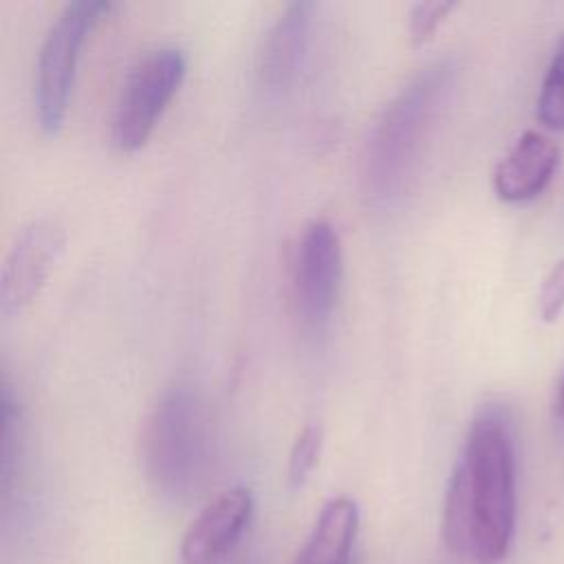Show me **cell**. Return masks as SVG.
<instances>
[{
  "label": "cell",
  "instance_id": "3957f363",
  "mask_svg": "<svg viewBox=\"0 0 564 564\" xmlns=\"http://www.w3.org/2000/svg\"><path fill=\"white\" fill-rule=\"evenodd\" d=\"M143 463L150 482L170 498L189 496L209 463V419L192 383L161 392L143 430Z\"/></svg>",
  "mask_w": 564,
  "mask_h": 564
},
{
  "label": "cell",
  "instance_id": "8992f818",
  "mask_svg": "<svg viewBox=\"0 0 564 564\" xmlns=\"http://www.w3.org/2000/svg\"><path fill=\"white\" fill-rule=\"evenodd\" d=\"M344 275L341 240L333 223L315 218L302 227L291 260V295L302 328L322 335L333 317Z\"/></svg>",
  "mask_w": 564,
  "mask_h": 564
},
{
  "label": "cell",
  "instance_id": "7c38bea8",
  "mask_svg": "<svg viewBox=\"0 0 564 564\" xmlns=\"http://www.w3.org/2000/svg\"><path fill=\"white\" fill-rule=\"evenodd\" d=\"M538 119L549 130H564V33L557 40L540 88Z\"/></svg>",
  "mask_w": 564,
  "mask_h": 564
},
{
  "label": "cell",
  "instance_id": "5b68a950",
  "mask_svg": "<svg viewBox=\"0 0 564 564\" xmlns=\"http://www.w3.org/2000/svg\"><path fill=\"white\" fill-rule=\"evenodd\" d=\"M187 57L178 46H156L143 53L128 70L119 90L110 137L121 152L145 145L165 106L181 88Z\"/></svg>",
  "mask_w": 564,
  "mask_h": 564
},
{
  "label": "cell",
  "instance_id": "ba28073f",
  "mask_svg": "<svg viewBox=\"0 0 564 564\" xmlns=\"http://www.w3.org/2000/svg\"><path fill=\"white\" fill-rule=\"evenodd\" d=\"M253 516V494L247 487H229L214 496L192 520L181 540L183 564H216L245 533Z\"/></svg>",
  "mask_w": 564,
  "mask_h": 564
},
{
  "label": "cell",
  "instance_id": "5bb4252c",
  "mask_svg": "<svg viewBox=\"0 0 564 564\" xmlns=\"http://www.w3.org/2000/svg\"><path fill=\"white\" fill-rule=\"evenodd\" d=\"M454 2L447 0H430V2H416L410 9L408 15V33L412 44H423L427 42L438 24L447 18V13L454 9Z\"/></svg>",
  "mask_w": 564,
  "mask_h": 564
},
{
  "label": "cell",
  "instance_id": "277c9868",
  "mask_svg": "<svg viewBox=\"0 0 564 564\" xmlns=\"http://www.w3.org/2000/svg\"><path fill=\"white\" fill-rule=\"evenodd\" d=\"M112 2L75 0L64 4L48 26L35 64V112L46 134H55L66 117L79 48L88 33L108 15Z\"/></svg>",
  "mask_w": 564,
  "mask_h": 564
},
{
  "label": "cell",
  "instance_id": "6da1fadb",
  "mask_svg": "<svg viewBox=\"0 0 564 564\" xmlns=\"http://www.w3.org/2000/svg\"><path fill=\"white\" fill-rule=\"evenodd\" d=\"M516 529V452L500 410L480 412L454 465L445 505L447 549L474 564L505 560Z\"/></svg>",
  "mask_w": 564,
  "mask_h": 564
},
{
  "label": "cell",
  "instance_id": "2e32d148",
  "mask_svg": "<svg viewBox=\"0 0 564 564\" xmlns=\"http://www.w3.org/2000/svg\"><path fill=\"white\" fill-rule=\"evenodd\" d=\"M553 416L564 427V370L560 372L555 390H553Z\"/></svg>",
  "mask_w": 564,
  "mask_h": 564
},
{
  "label": "cell",
  "instance_id": "9c48e42d",
  "mask_svg": "<svg viewBox=\"0 0 564 564\" xmlns=\"http://www.w3.org/2000/svg\"><path fill=\"white\" fill-rule=\"evenodd\" d=\"M313 13V2L295 0L284 4L269 26L256 66L260 86L264 90L282 93L297 79L311 42Z\"/></svg>",
  "mask_w": 564,
  "mask_h": 564
},
{
  "label": "cell",
  "instance_id": "9a60e30c",
  "mask_svg": "<svg viewBox=\"0 0 564 564\" xmlns=\"http://www.w3.org/2000/svg\"><path fill=\"white\" fill-rule=\"evenodd\" d=\"M564 311V258L546 273L538 293V313L544 322H555Z\"/></svg>",
  "mask_w": 564,
  "mask_h": 564
},
{
  "label": "cell",
  "instance_id": "8fae6325",
  "mask_svg": "<svg viewBox=\"0 0 564 564\" xmlns=\"http://www.w3.org/2000/svg\"><path fill=\"white\" fill-rule=\"evenodd\" d=\"M357 529V502L348 496L330 498L319 509L313 529L293 564H350Z\"/></svg>",
  "mask_w": 564,
  "mask_h": 564
},
{
  "label": "cell",
  "instance_id": "4fadbf2b",
  "mask_svg": "<svg viewBox=\"0 0 564 564\" xmlns=\"http://www.w3.org/2000/svg\"><path fill=\"white\" fill-rule=\"evenodd\" d=\"M324 445V430L319 423H306L300 434L293 441L291 454H289V467H286V478L291 487H302L308 476L313 474L319 454Z\"/></svg>",
  "mask_w": 564,
  "mask_h": 564
},
{
  "label": "cell",
  "instance_id": "7a4b0ae2",
  "mask_svg": "<svg viewBox=\"0 0 564 564\" xmlns=\"http://www.w3.org/2000/svg\"><path fill=\"white\" fill-rule=\"evenodd\" d=\"M454 70L452 59L427 64L377 117L361 154V187L372 205H392L408 187L423 141L449 97Z\"/></svg>",
  "mask_w": 564,
  "mask_h": 564
},
{
  "label": "cell",
  "instance_id": "52a82bcc",
  "mask_svg": "<svg viewBox=\"0 0 564 564\" xmlns=\"http://www.w3.org/2000/svg\"><path fill=\"white\" fill-rule=\"evenodd\" d=\"M66 231L53 218L31 220L15 236L0 271V315L4 319L22 315L44 289L59 256Z\"/></svg>",
  "mask_w": 564,
  "mask_h": 564
},
{
  "label": "cell",
  "instance_id": "30bf717a",
  "mask_svg": "<svg viewBox=\"0 0 564 564\" xmlns=\"http://www.w3.org/2000/svg\"><path fill=\"white\" fill-rule=\"evenodd\" d=\"M560 163L557 145L538 130L522 132L494 170V192L505 203H527L544 192Z\"/></svg>",
  "mask_w": 564,
  "mask_h": 564
}]
</instances>
